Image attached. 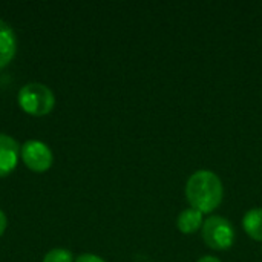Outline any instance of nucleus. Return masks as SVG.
Instances as JSON below:
<instances>
[{
  "mask_svg": "<svg viewBox=\"0 0 262 262\" xmlns=\"http://www.w3.org/2000/svg\"><path fill=\"white\" fill-rule=\"evenodd\" d=\"M18 143L11 137L0 134V177H6L15 169L18 161Z\"/></svg>",
  "mask_w": 262,
  "mask_h": 262,
  "instance_id": "obj_5",
  "label": "nucleus"
},
{
  "mask_svg": "<svg viewBox=\"0 0 262 262\" xmlns=\"http://www.w3.org/2000/svg\"><path fill=\"white\" fill-rule=\"evenodd\" d=\"M43 262H72V253L64 249H54L46 253Z\"/></svg>",
  "mask_w": 262,
  "mask_h": 262,
  "instance_id": "obj_9",
  "label": "nucleus"
},
{
  "mask_svg": "<svg viewBox=\"0 0 262 262\" xmlns=\"http://www.w3.org/2000/svg\"><path fill=\"white\" fill-rule=\"evenodd\" d=\"M243 227L246 233L255 239V241H262V209L255 207L250 209L244 218H243Z\"/></svg>",
  "mask_w": 262,
  "mask_h": 262,
  "instance_id": "obj_8",
  "label": "nucleus"
},
{
  "mask_svg": "<svg viewBox=\"0 0 262 262\" xmlns=\"http://www.w3.org/2000/svg\"><path fill=\"white\" fill-rule=\"evenodd\" d=\"M21 158L25 164L34 172H45L52 164L51 149L37 140H29L21 147Z\"/></svg>",
  "mask_w": 262,
  "mask_h": 262,
  "instance_id": "obj_4",
  "label": "nucleus"
},
{
  "mask_svg": "<svg viewBox=\"0 0 262 262\" xmlns=\"http://www.w3.org/2000/svg\"><path fill=\"white\" fill-rule=\"evenodd\" d=\"M203 239L213 250H227L235 243V229L227 218L213 215L203 224Z\"/></svg>",
  "mask_w": 262,
  "mask_h": 262,
  "instance_id": "obj_3",
  "label": "nucleus"
},
{
  "mask_svg": "<svg viewBox=\"0 0 262 262\" xmlns=\"http://www.w3.org/2000/svg\"><path fill=\"white\" fill-rule=\"evenodd\" d=\"M224 187L220 177L212 170L193 172L186 184V198L192 209L203 215L210 213L223 203Z\"/></svg>",
  "mask_w": 262,
  "mask_h": 262,
  "instance_id": "obj_1",
  "label": "nucleus"
},
{
  "mask_svg": "<svg viewBox=\"0 0 262 262\" xmlns=\"http://www.w3.org/2000/svg\"><path fill=\"white\" fill-rule=\"evenodd\" d=\"M198 262H221L218 258H213V256H210V255H207V256H203L201 259H198Z\"/></svg>",
  "mask_w": 262,
  "mask_h": 262,
  "instance_id": "obj_12",
  "label": "nucleus"
},
{
  "mask_svg": "<svg viewBox=\"0 0 262 262\" xmlns=\"http://www.w3.org/2000/svg\"><path fill=\"white\" fill-rule=\"evenodd\" d=\"M20 107L35 117L46 115L55 104L54 94L49 88L41 83H28L18 92Z\"/></svg>",
  "mask_w": 262,
  "mask_h": 262,
  "instance_id": "obj_2",
  "label": "nucleus"
},
{
  "mask_svg": "<svg viewBox=\"0 0 262 262\" xmlns=\"http://www.w3.org/2000/svg\"><path fill=\"white\" fill-rule=\"evenodd\" d=\"M204 224V220H203V213L196 209H184L180 215H178V220H177V227L181 233L184 235H190V233H195L198 229H201Z\"/></svg>",
  "mask_w": 262,
  "mask_h": 262,
  "instance_id": "obj_7",
  "label": "nucleus"
},
{
  "mask_svg": "<svg viewBox=\"0 0 262 262\" xmlns=\"http://www.w3.org/2000/svg\"><path fill=\"white\" fill-rule=\"evenodd\" d=\"M5 229H6V216H5V213L0 210V236L3 235Z\"/></svg>",
  "mask_w": 262,
  "mask_h": 262,
  "instance_id": "obj_11",
  "label": "nucleus"
},
{
  "mask_svg": "<svg viewBox=\"0 0 262 262\" xmlns=\"http://www.w3.org/2000/svg\"><path fill=\"white\" fill-rule=\"evenodd\" d=\"M17 40L8 23L0 20V69L5 68L15 55Z\"/></svg>",
  "mask_w": 262,
  "mask_h": 262,
  "instance_id": "obj_6",
  "label": "nucleus"
},
{
  "mask_svg": "<svg viewBox=\"0 0 262 262\" xmlns=\"http://www.w3.org/2000/svg\"><path fill=\"white\" fill-rule=\"evenodd\" d=\"M75 262H106L103 261L100 256H97V255H91V253H84V255H81V256H78L77 258V261Z\"/></svg>",
  "mask_w": 262,
  "mask_h": 262,
  "instance_id": "obj_10",
  "label": "nucleus"
}]
</instances>
